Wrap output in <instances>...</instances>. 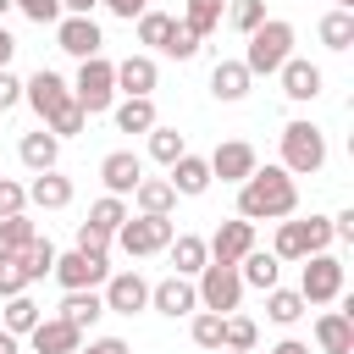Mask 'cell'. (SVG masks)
Segmentation results:
<instances>
[{
    "label": "cell",
    "instance_id": "13",
    "mask_svg": "<svg viewBox=\"0 0 354 354\" xmlns=\"http://www.w3.org/2000/svg\"><path fill=\"white\" fill-rule=\"evenodd\" d=\"M205 160H210V177H221V183H232V188H238V183H243L254 166H260L254 144H243V138H227V144H216Z\"/></svg>",
    "mask_w": 354,
    "mask_h": 354
},
{
    "label": "cell",
    "instance_id": "16",
    "mask_svg": "<svg viewBox=\"0 0 354 354\" xmlns=\"http://www.w3.org/2000/svg\"><path fill=\"white\" fill-rule=\"evenodd\" d=\"M138 177H144V155H133V149H111L105 160H100V183H105V194H133L138 188Z\"/></svg>",
    "mask_w": 354,
    "mask_h": 354
},
{
    "label": "cell",
    "instance_id": "48",
    "mask_svg": "<svg viewBox=\"0 0 354 354\" xmlns=\"http://www.w3.org/2000/svg\"><path fill=\"white\" fill-rule=\"evenodd\" d=\"M17 210H28V183L0 177V216H17Z\"/></svg>",
    "mask_w": 354,
    "mask_h": 354
},
{
    "label": "cell",
    "instance_id": "19",
    "mask_svg": "<svg viewBox=\"0 0 354 354\" xmlns=\"http://www.w3.org/2000/svg\"><path fill=\"white\" fill-rule=\"evenodd\" d=\"M315 348L321 354H354V315L348 310H321L315 315Z\"/></svg>",
    "mask_w": 354,
    "mask_h": 354
},
{
    "label": "cell",
    "instance_id": "50",
    "mask_svg": "<svg viewBox=\"0 0 354 354\" xmlns=\"http://www.w3.org/2000/svg\"><path fill=\"white\" fill-rule=\"evenodd\" d=\"M77 354H133V348H127V337H88V343H77Z\"/></svg>",
    "mask_w": 354,
    "mask_h": 354
},
{
    "label": "cell",
    "instance_id": "34",
    "mask_svg": "<svg viewBox=\"0 0 354 354\" xmlns=\"http://www.w3.org/2000/svg\"><path fill=\"white\" fill-rule=\"evenodd\" d=\"M315 33H321V44H326V50H348V44H354V11H337V6H332V11L321 17V28H315Z\"/></svg>",
    "mask_w": 354,
    "mask_h": 354
},
{
    "label": "cell",
    "instance_id": "39",
    "mask_svg": "<svg viewBox=\"0 0 354 354\" xmlns=\"http://www.w3.org/2000/svg\"><path fill=\"white\" fill-rule=\"evenodd\" d=\"M39 127H50L55 138H77V133L88 127V116H83V105H77V100H66V105H61V111H50Z\"/></svg>",
    "mask_w": 354,
    "mask_h": 354
},
{
    "label": "cell",
    "instance_id": "7",
    "mask_svg": "<svg viewBox=\"0 0 354 354\" xmlns=\"http://www.w3.org/2000/svg\"><path fill=\"white\" fill-rule=\"evenodd\" d=\"M194 293H199V310L227 315V310H238V304H243V277H238V266L205 260V271L194 277Z\"/></svg>",
    "mask_w": 354,
    "mask_h": 354
},
{
    "label": "cell",
    "instance_id": "30",
    "mask_svg": "<svg viewBox=\"0 0 354 354\" xmlns=\"http://www.w3.org/2000/svg\"><path fill=\"white\" fill-rule=\"evenodd\" d=\"M304 310H310V304H304V293H299V288H282V282H277V288H266V315H271L277 326H293Z\"/></svg>",
    "mask_w": 354,
    "mask_h": 354
},
{
    "label": "cell",
    "instance_id": "20",
    "mask_svg": "<svg viewBox=\"0 0 354 354\" xmlns=\"http://www.w3.org/2000/svg\"><path fill=\"white\" fill-rule=\"evenodd\" d=\"M155 83H160V66H155V55H127V61H116V94H155Z\"/></svg>",
    "mask_w": 354,
    "mask_h": 354
},
{
    "label": "cell",
    "instance_id": "54",
    "mask_svg": "<svg viewBox=\"0 0 354 354\" xmlns=\"http://www.w3.org/2000/svg\"><path fill=\"white\" fill-rule=\"evenodd\" d=\"M11 55H17V39H11V28L0 22V66H11Z\"/></svg>",
    "mask_w": 354,
    "mask_h": 354
},
{
    "label": "cell",
    "instance_id": "17",
    "mask_svg": "<svg viewBox=\"0 0 354 354\" xmlns=\"http://www.w3.org/2000/svg\"><path fill=\"white\" fill-rule=\"evenodd\" d=\"M166 183H171V188H177L183 199H199V194H205V188H210L216 177H210V160H205V155L183 149V155H177V160L166 166Z\"/></svg>",
    "mask_w": 354,
    "mask_h": 354
},
{
    "label": "cell",
    "instance_id": "59",
    "mask_svg": "<svg viewBox=\"0 0 354 354\" xmlns=\"http://www.w3.org/2000/svg\"><path fill=\"white\" fill-rule=\"evenodd\" d=\"M221 354H232V348H221Z\"/></svg>",
    "mask_w": 354,
    "mask_h": 354
},
{
    "label": "cell",
    "instance_id": "38",
    "mask_svg": "<svg viewBox=\"0 0 354 354\" xmlns=\"http://www.w3.org/2000/svg\"><path fill=\"white\" fill-rule=\"evenodd\" d=\"M188 337H194V348L221 354V315H216V310H194V315H188Z\"/></svg>",
    "mask_w": 354,
    "mask_h": 354
},
{
    "label": "cell",
    "instance_id": "43",
    "mask_svg": "<svg viewBox=\"0 0 354 354\" xmlns=\"http://www.w3.org/2000/svg\"><path fill=\"white\" fill-rule=\"evenodd\" d=\"M221 11H227L221 0H188V6H183V22H188L194 33H210V28L221 22Z\"/></svg>",
    "mask_w": 354,
    "mask_h": 354
},
{
    "label": "cell",
    "instance_id": "8",
    "mask_svg": "<svg viewBox=\"0 0 354 354\" xmlns=\"http://www.w3.org/2000/svg\"><path fill=\"white\" fill-rule=\"evenodd\" d=\"M100 299H105V315H138L149 310V282L138 271H111L100 282Z\"/></svg>",
    "mask_w": 354,
    "mask_h": 354
},
{
    "label": "cell",
    "instance_id": "58",
    "mask_svg": "<svg viewBox=\"0 0 354 354\" xmlns=\"http://www.w3.org/2000/svg\"><path fill=\"white\" fill-rule=\"evenodd\" d=\"M6 11H17V6H11V0H0V22H6Z\"/></svg>",
    "mask_w": 354,
    "mask_h": 354
},
{
    "label": "cell",
    "instance_id": "32",
    "mask_svg": "<svg viewBox=\"0 0 354 354\" xmlns=\"http://www.w3.org/2000/svg\"><path fill=\"white\" fill-rule=\"evenodd\" d=\"M199 44H205V33H194L183 17H171V28H166V44H160V55H171V61H194L199 55Z\"/></svg>",
    "mask_w": 354,
    "mask_h": 354
},
{
    "label": "cell",
    "instance_id": "12",
    "mask_svg": "<svg viewBox=\"0 0 354 354\" xmlns=\"http://www.w3.org/2000/svg\"><path fill=\"white\" fill-rule=\"evenodd\" d=\"M55 50H66V55L88 61V55H100V50H105V33H100V22H94V17H61V22H55Z\"/></svg>",
    "mask_w": 354,
    "mask_h": 354
},
{
    "label": "cell",
    "instance_id": "53",
    "mask_svg": "<svg viewBox=\"0 0 354 354\" xmlns=\"http://www.w3.org/2000/svg\"><path fill=\"white\" fill-rule=\"evenodd\" d=\"M100 0H61V17H94Z\"/></svg>",
    "mask_w": 354,
    "mask_h": 354
},
{
    "label": "cell",
    "instance_id": "27",
    "mask_svg": "<svg viewBox=\"0 0 354 354\" xmlns=\"http://www.w3.org/2000/svg\"><path fill=\"white\" fill-rule=\"evenodd\" d=\"M166 254H171V271H177V277H199V271H205V260H210V249H205V238H199V232H171Z\"/></svg>",
    "mask_w": 354,
    "mask_h": 354
},
{
    "label": "cell",
    "instance_id": "24",
    "mask_svg": "<svg viewBox=\"0 0 354 354\" xmlns=\"http://www.w3.org/2000/svg\"><path fill=\"white\" fill-rule=\"evenodd\" d=\"M111 116H116V133H149V127L160 122L149 94H122V100L111 105Z\"/></svg>",
    "mask_w": 354,
    "mask_h": 354
},
{
    "label": "cell",
    "instance_id": "42",
    "mask_svg": "<svg viewBox=\"0 0 354 354\" xmlns=\"http://www.w3.org/2000/svg\"><path fill=\"white\" fill-rule=\"evenodd\" d=\"M227 22H232L238 33H254V28L266 22V0H227Z\"/></svg>",
    "mask_w": 354,
    "mask_h": 354
},
{
    "label": "cell",
    "instance_id": "40",
    "mask_svg": "<svg viewBox=\"0 0 354 354\" xmlns=\"http://www.w3.org/2000/svg\"><path fill=\"white\" fill-rule=\"evenodd\" d=\"M17 260H22L28 282H44V277H50V266H55V243H50V238H33V243H28Z\"/></svg>",
    "mask_w": 354,
    "mask_h": 354
},
{
    "label": "cell",
    "instance_id": "60",
    "mask_svg": "<svg viewBox=\"0 0 354 354\" xmlns=\"http://www.w3.org/2000/svg\"><path fill=\"white\" fill-rule=\"evenodd\" d=\"M221 6H227V0H221Z\"/></svg>",
    "mask_w": 354,
    "mask_h": 354
},
{
    "label": "cell",
    "instance_id": "14",
    "mask_svg": "<svg viewBox=\"0 0 354 354\" xmlns=\"http://www.w3.org/2000/svg\"><path fill=\"white\" fill-rule=\"evenodd\" d=\"M205 249H210V260H221V266H238V260L254 249V221H243V216L221 221V227L205 238Z\"/></svg>",
    "mask_w": 354,
    "mask_h": 354
},
{
    "label": "cell",
    "instance_id": "22",
    "mask_svg": "<svg viewBox=\"0 0 354 354\" xmlns=\"http://www.w3.org/2000/svg\"><path fill=\"white\" fill-rule=\"evenodd\" d=\"M61 321H72L77 332H88L100 315H105V299H100V288H66L61 293V310H55Z\"/></svg>",
    "mask_w": 354,
    "mask_h": 354
},
{
    "label": "cell",
    "instance_id": "49",
    "mask_svg": "<svg viewBox=\"0 0 354 354\" xmlns=\"http://www.w3.org/2000/svg\"><path fill=\"white\" fill-rule=\"evenodd\" d=\"M22 105V77L11 66H0V111H17Z\"/></svg>",
    "mask_w": 354,
    "mask_h": 354
},
{
    "label": "cell",
    "instance_id": "31",
    "mask_svg": "<svg viewBox=\"0 0 354 354\" xmlns=\"http://www.w3.org/2000/svg\"><path fill=\"white\" fill-rule=\"evenodd\" d=\"M254 343H260V326H254L249 315L227 310V315H221V348H232V354H254Z\"/></svg>",
    "mask_w": 354,
    "mask_h": 354
},
{
    "label": "cell",
    "instance_id": "5",
    "mask_svg": "<svg viewBox=\"0 0 354 354\" xmlns=\"http://www.w3.org/2000/svg\"><path fill=\"white\" fill-rule=\"evenodd\" d=\"M171 232H177V221H171V216H127V221L116 227V243H122V254L149 260V254H166Z\"/></svg>",
    "mask_w": 354,
    "mask_h": 354
},
{
    "label": "cell",
    "instance_id": "2",
    "mask_svg": "<svg viewBox=\"0 0 354 354\" xmlns=\"http://www.w3.org/2000/svg\"><path fill=\"white\" fill-rule=\"evenodd\" d=\"M249 39V50H243V66H249V77H277V66L293 55V22H282V17H266L254 33H243Z\"/></svg>",
    "mask_w": 354,
    "mask_h": 354
},
{
    "label": "cell",
    "instance_id": "23",
    "mask_svg": "<svg viewBox=\"0 0 354 354\" xmlns=\"http://www.w3.org/2000/svg\"><path fill=\"white\" fill-rule=\"evenodd\" d=\"M28 205H39V210H66V205H72V177H61L55 166H50V171H33Z\"/></svg>",
    "mask_w": 354,
    "mask_h": 354
},
{
    "label": "cell",
    "instance_id": "29",
    "mask_svg": "<svg viewBox=\"0 0 354 354\" xmlns=\"http://www.w3.org/2000/svg\"><path fill=\"white\" fill-rule=\"evenodd\" d=\"M39 315H44V304H39L33 293H11V299H6V321H0V326H6L11 337H28V332L39 326Z\"/></svg>",
    "mask_w": 354,
    "mask_h": 354
},
{
    "label": "cell",
    "instance_id": "9",
    "mask_svg": "<svg viewBox=\"0 0 354 354\" xmlns=\"http://www.w3.org/2000/svg\"><path fill=\"white\" fill-rule=\"evenodd\" d=\"M50 277L61 282V293H66V288H100V282L111 277V266H105V254H83V249H66V254H55Z\"/></svg>",
    "mask_w": 354,
    "mask_h": 354
},
{
    "label": "cell",
    "instance_id": "25",
    "mask_svg": "<svg viewBox=\"0 0 354 354\" xmlns=\"http://www.w3.org/2000/svg\"><path fill=\"white\" fill-rule=\"evenodd\" d=\"M55 155H61V138H55L50 127L22 133V144H17V160H22L28 171H50V166H55Z\"/></svg>",
    "mask_w": 354,
    "mask_h": 354
},
{
    "label": "cell",
    "instance_id": "52",
    "mask_svg": "<svg viewBox=\"0 0 354 354\" xmlns=\"http://www.w3.org/2000/svg\"><path fill=\"white\" fill-rule=\"evenodd\" d=\"M332 238L354 243V210H337V216H332Z\"/></svg>",
    "mask_w": 354,
    "mask_h": 354
},
{
    "label": "cell",
    "instance_id": "41",
    "mask_svg": "<svg viewBox=\"0 0 354 354\" xmlns=\"http://www.w3.org/2000/svg\"><path fill=\"white\" fill-rule=\"evenodd\" d=\"M133 28H138V44H149V50H160V44H166V28H171V17L149 6L144 17H133Z\"/></svg>",
    "mask_w": 354,
    "mask_h": 354
},
{
    "label": "cell",
    "instance_id": "55",
    "mask_svg": "<svg viewBox=\"0 0 354 354\" xmlns=\"http://www.w3.org/2000/svg\"><path fill=\"white\" fill-rule=\"evenodd\" d=\"M271 354H310V343H299V337H282Z\"/></svg>",
    "mask_w": 354,
    "mask_h": 354
},
{
    "label": "cell",
    "instance_id": "37",
    "mask_svg": "<svg viewBox=\"0 0 354 354\" xmlns=\"http://www.w3.org/2000/svg\"><path fill=\"white\" fill-rule=\"evenodd\" d=\"M127 216H133V205H127L122 194H100V199L88 205V221H94V227H105V232H116Z\"/></svg>",
    "mask_w": 354,
    "mask_h": 354
},
{
    "label": "cell",
    "instance_id": "46",
    "mask_svg": "<svg viewBox=\"0 0 354 354\" xmlns=\"http://www.w3.org/2000/svg\"><path fill=\"white\" fill-rule=\"evenodd\" d=\"M33 282H28V271H22V260L17 254H0V299H11V293H28Z\"/></svg>",
    "mask_w": 354,
    "mask_h": 354
},
{
    "label": "cell",
    "instance_id": "36",
    "mask_svg": "<svg viewBox=\"0 0 354 354\" xmlns=\"http://www.w3.org/2000/svg\"><path fill=\"white\" fill-rule=\"evenodd\" d=\"M271 254H277V260H304V254H310V249H304V221L282 216V221H277V238H271Z\"/></svg>",
    "mask_w": 354,
    "mask_h": 354
},
{
    "label": "cell",
    "instance_id": "3",
    "mask_svg": "<svg viewBox=\"0 0 354 354\" xmlns=\"http://www.w3.org/2000/svg\"><path fill=\"white\" fill-rule=\"evenodd\" d=\"M282 171H293V177H315L321 166H326V133L315 127V122H288L282 127V160H277Z\"/></svg>",
    "mask_w": 354,
    "mask_h": 354
},
{
    "label": "cell",
    "instance_id": "51",
    "mask_svg": "<svg viewBox=\"0 0 354 354\" xmlns=\"http://www.w3.org/2000/svg\"><path fill=\"white\" fill-rule=\"evenodd\" d=\"M111 17H122V22H133V17H144L149 11V0H100Z\"/></svg>",
    "mask_w": 354,
    "mask_h": 354
},
{
    "label": "cell",
    "instance_id": "6",
    "mask_svg": "<svg viewBox=\"0 0 354 354\" xmlns=\"http://www.w3.org/2000/svg\"><path fill=\"white\" fill-rule=\"evenodd\" d=\"M343 282H348V271H343V260H337L332 249L304 254V277H299L304 304H337V299H343Z\"/></svg>",
    "mask_w": 354,
    "mask_h": 354
},
{
    "label": "cell",
    "instance_id": "18",
    "mask_svg": "<svg viewBox=\"0 0 354 354\" xmlns=\"http://www.w3.org/2000/svg\"><path fill=\"white\" fill-rule=\"evenodd\" d=\"M28 343H33V354H77L83 332L72 321H61V315H39V326L28 332Z\"/></svg>",
    "mask_w": 354,
    "mask_h": 354
},
{
    "label": "cell",
    "instance_id": "47",
    "mask_svg": "<svg viewBox=\"0 0 354 354\" xmlns=\"http://www.w3.org/2000/svg\"><path fill=\"white\" fill-rule=\"evenodd\" d=\"M11 6H17L28 22H39V28H44V22H50V28L61 22V0H11Z\"/></svg>",
    "mask_w": 354,
    "mask_h": 354
},
{
    "label": "cell",
    "instance_id": "35",
    "mask_svg": "<svg viewBox=\"0 0 354 354\" xmlns=\"http://www.w3.org/2000/svg\"><path fill=\"white\" fill-rule=\"evenodd\" d=\"M144 138H149V160H160V166H171V160H177V155L188 149V138H183L177 127H166V122H155V127H149Z\"/></svg>",
    "mask_w": 354,
    "mask_h": 354
},
{
    "label": "cell",
    "instance_id": "26",
    "mask_svg": "<svg viewBox=\"0 0 354 354\" xmlns=\"http://www.w3.org/2000/svg\"><path fill=\"white\" fill-rule=\"evenodd\" d=\"M133 210H138V216H171V210H177V188H171L166 177H138Z\"/></svg>",
    "mask_w": 354,
    "mask_h": 354
},
{
    "label": "cell",
    "instance_id": "1",
    "mask_svg": "<svg viewBox=\"0 0 354 354\" xmlns=\"http://www.w3.org/2000/svg\"><path fill=\"white\" fill-rule=\"evenodd\" d=\"M299 210V177L282 166H254L238 183V216L243 221H282Z\"/></svg>",
    "mask_w": 354,
    "mask_h": 354
},
{
    "label": "cell",
    "instance_id": "10",
    "mask_svg": "<svg viewBox=\"0 0 354 354\" xmlns=\"http://www.w3.org/2000/svg\"><path fill=\"white\" fill-rule=\"evenodd\" d=\"M22 100H28V105H33V116L44 122L50 111H61V105L72 100V83H66L61 72H50V66H39L33 77H22Z\"/></svg>",
    "mask_w": 354,
    "mask_h": 354
},
{
    "label": "cell",
    "instance_id": "15",
    "mask_svg": "<svg viewBox=\"0 0 354 354\" xmlns=\"http://www.w3.org/2000/svg\"><path fill=\"white\" fill-rule=\"evenodd\" d=\"M277 77H282V94H288L293 105H310V100L321 94V83H326V77H321V66H315V61H304V55H288V61L277 66Z\"/></svg>",
    "mask_w": 354,
    "mask_h": 354
},
{
    "label": "cell",
    "instance_id": "21",
    "mask_svg": "<svg viewBox=\"0 0 354 354\" xmlns=\"http://www.w3.org/2000/svg\"><path fill=\"white\" fill-rule=\"evenodd\" d=\"M249 88H254V77H249V66H243V61H216V66H210V94H216L221 105L249 100Z\"/></svg>",
    "mask_w": 354,
    "mask_h": 354
},
{
    "label": "cell",
    "instance_id": "33",
    "mask_svg": "<svg viewBox=\"0 0 354 354\" xmlns=\"http://www.w3.org/2000/svg\"><path fill=\"white\" fill-rule=\"evenodd\" d=\"M33 238H39V227L28 221V210H17V216H0V254H22Z\"/></svg>",
    "mask_w": 354,
    "mask_h": 354
},
{
    "label": "cell",
    "instance_id": "11",
    "mask_svg": "<svg viewBox=\"0 0 354 354\" xmlns=\"http://www.w3.org/2000/svg\"><path fill=\"white\" fill-rule=\"evenodd\" d=\"M149 310H160V315H171V321H183V315H194L199 310V293H194V277H160V282H149Z\"/></svg>",
    "mask_w": 354,
    "mask_h": 354
},
{
    "label": "cell",
    "instance_id": "56",
    "mask_svg": "<svg viewBox=\"0 0 354 354\" xmlns=\"http://www.w3.org/2000/svg\"><path fill=\"white\" fill-rule=\"evenodd\" d=\"M17 343H22V337H11V332H6V326H0V354H22V348H17Z\"/></svg>",
    "mask_w": 354,
    "mask_h": 354
},
{
    "label": "cell",
    "instance_id": "44",
    "mask_svg": "<svg viewBox=\"0 0 354 354\" xmlns=\"http://www.w3.org/2000/svg\"><path fill=\"white\" fill-rule=\"evenodd\" d=\"M304 221V249L310 254H321V249H332L337 238H332V216H299Z\"/></svg>",
    "mask_w": 354,
    "mask_h": 354
},
{
    "label": "cell",
    "instance_id": "57",
    "mask_svg": "<svg viewBox=\"0 0 354 354\" xmlns=\"http://www.w3.org/2000/svg\"><path fill=\"white\" fill-rule=\"evenodd\" d=\"M332 6H337V11H354V0H332Z\"/></svg>",
    "mask_w": 354,
    "mask_h": 354
},
{
    "label": "cell",
    "instance_id": "45",
    "mask_svg": "<svg viewBox=\"0 0 354 354\" xmlns=\"http://www.w3.org/2000/svg\"><path fill=\"white\" fill-rule=\"evenodd\" d=\"M111 243H116V232H105V227H94V221H77V243H72V249H83V254H111Z\"/></svg>",
    "mask_w": 354,
    "mask_h": 354
},
{
    "label": "cell",
    "instance_id": "28",
    "mask_svg": "<svg viewBox=\"0 0 354 354\" xmlns=\"http://www.w3.org/2000/svg\"><path fill=\"white\" fill-rule=\"evenodd\" d=\"M238 277H243V288H277L282 282V260L271 254V249H249L243 260H238Z\"/></svg>",
    "mask_w": 354,
    "mask_h": 354
},
{
    "label": "cell",
    "instance_id": "4",
    "mask_svg": "<svg viewBox=\"0 0 354 354\" xmlns=\"http://www.w3.org/2000/svg\"><path fill=\"white\" fill-rule=\"evenodd\" d=\"M72 100L83 105V116H100V111H111V105H116V61H105V55H88V61H77Z\"/></svg>",
    "mask_w": 354,
    "mask_h": 354
}]
</instances>
